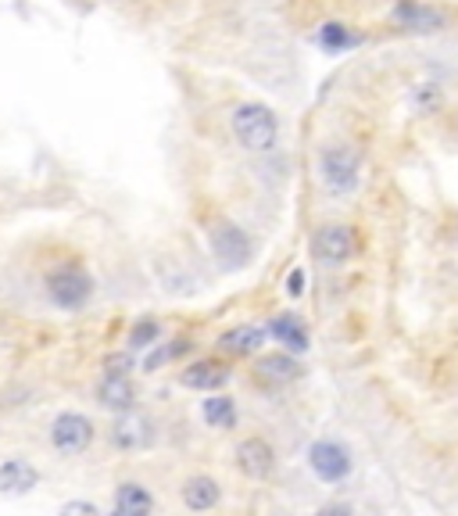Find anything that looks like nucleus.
<instances>
[{"instance_id": "obj_1", "label": "nucleus", "mask_w": 458, "mask_h": 516, "mask_svg": "<svg viewBox=\"0 0 458 516\" xmlns=\"http://www.w3.org/2000/svg\"><path fill=\"white\" fill-rule=\"evenodd\" d=\"M233 133H237V140L247 147V151H258V155H265V151H272L276 147V137H280V122H276V115H272L269 104H240L237 112H233Z\"/></svg>"}, {"instance_id": "obj_2", "label": "nucleus", "mask_w": 458, "mask_h": 516, "mask_svg": "<svg viewBox=\"0 0 458 516\" xmlns=\"http://www.w3.org/2000/svg\"><path fill=\"white\" fill-rule=\"evenodd\" d=\"M90 294H94V280H90V273L83 266L65 262V266L47 273V298L58 309H83L86 301H90Z\"/></svg>"}, {"instance_id": "obj_3", "label": "nucleus", "mask_w": 458, "mask_h": 516, "mask_svg": "<svg viewBox=\"0 0 458 516\" xmlns=\"http://www.w3.org/2000/svg\"><path fill=\"white\" fill-rule=\"evenodd\" d=\"M319 172H323V183L333 194H348V190H355L358 176H362V158H358L355 147L333 144L319 158Z\"/></svg>"}, {"instance_id": "obj_4", "label": "nucleus", "mask_w": 458, "mask_h": 516, "mask_svg": "<svg viewBox=\"0 0 458 516\" xmlns=\"http://www.w3.org/2000/svg\"><path fill=\"white\" fill-rule=\"evenodd\" d=\"M51 445L58 456H83L94 445V423L83 413H61L51 423Z\"/></svg>"}, {"instance_id": "obj_5", "label": "nucleus", "mask_w": 458, "mask_h": 516, "mask_svg": "<svg viewBox=\"0 0 458 516\" xmlns=\"http://www.w3.org/2000/svg\"><path fill=\"white\" fill-rule=\"evenodd\" d=\"M358 251V241H355V230L351 226H323V230L312 237V255L323 262V266H344L351 262Z\"/></svg>"}, {"instance_id": "obj_6", "label": "nucleus", "mask_w": 458, "mask_h": 516, "mask_svg": "<svg viewBox=\"0 0 458 516\" xmlns=\"http://www.w3.org/2000/svg\"><path fill=\"white\" fill-rule=\"evenodd\" d=\"M212 251L222 269H244L251 262V237L237 223L212 226Z\"/></svg>"}, {"instance_id": "obj_7", "label": "nucleus", "mask_w": 458, "mask_h": 516, "mask_svg": "<svg viewBox=\"0 0 458 516\" xmlns=\"http://www.w3.org/2000/svg\"><path fill=\"white\" fill-rule=\"evenodd\" d=\"M154 441V423L140 413H122L111 423V445L122 452H140Z\"/></svg>"}, {"instance_id": "obj_8", "label": "nucleus", "mask_w": 458, "mask_h": 516, "mask_svg": "<svg viewBox=\"0 0 458 516\" xmlns=\"http://www.w3.org/2000/svg\"><path fill=\"white\" fill-rule=\"evenodd\" d=\"M308 463H312L315 477H323V481H330V484L344 481L351 473L348 452L340 445H333V441H315V445L308 448Z\"/></svg>"}, {"instance_id": "obj_9", "label": "nucleus", "mask_w": 458, "mask_h": 516, "mask_svg": "<svg viewBox=\"0 0 458 516\" xmlns=\"http://www.w3.org/2000/svg\"><path fill=\"white\" fill-rule=\"evenodd\" d=\"M237 466L251 481H265L276 470V452H272V445L265 438H247L237 448Z\"/></svg>"}, {"instance_id": "obj_10", "label": "nucleus", "mask_w": 458, "mask_h": 516, "mask_svg": "<svg viewBox=\"0 0 458 516\" xmlns=\"http://www.w3.org/2000/svg\"><path fill=\"white\" fill-rule=\"evenodd\" d=\"M40 484V470H36L29 459H22V456H11V459H4L0 463V495H29V491Z\"/></svg>"}, {"instance_id": "obj_11", "label": "nucleus", "mask_w": 458, "mask_h": 516, "mask_svg": "<svg viewBox=\"0 0 458 516\" xmlns=\"http://www.w3.org/2000/svg\"><path fill=\"white\" fill-rule=\"evenodd\" d=\"M97 402L104 405V409H111V413H133L136 405V387L129 377H108L104 373L101 384H97Z\"/></svg>"}, {"instance_id": "obj_12", "label": "nucleus", "mask_w": 458, "mask_h": 516, "mask_svg": "<svg viewBox=\"0 0 458 516\" xmlns=\"http://www.w3.org/2000/svg\"><path fill=\"white\" fill-rule=\"evenodd\" d=\"M115 516H151L154 513V495L144 488V484L126 481L115 488V506H111Z\"/></svg>"}, {"instance_id": "obj_13", "label": "nucleus", "mask_w": 458, "mask_h": 516, "mask_svg": "<svg viewBox=\"0 0 458 516\" xmlns=\"http://www.w3.org/2000/svg\"><path fill=\"white\" fill-rule=\"evenodd\" d=\"M226 380H229V370L215 359H201L179 373V384L190 387V391H215V387H222Z\"/></svg>"}, {"instance_id": "obj_14", "label": "nucleus", "mask_w": 458, "mask_h": 516, "mask_svg": "<svg viewBox=\"0 0 458 516\" xmlns=\"http://www.w3.org/2000/svg\"><path fill=\"white\" fill-rule=\"evenodd\" d=\"M265 337H269V330H265V327H251V323H247V327H233V330H229V334L219 341V348L226 355H237V359H240V355H255L258 348L265 344Z\"/></svg>"}, {"instance_id": "obj_15", "label": "nucleus", "mask_w": 458, "mask_h": 516, "mask_svg": "<svg viewBox=\"0 0 458 516\" xmlns=\"http://www.w3.org/2000/svg\"><path fill=\"white\" fill-rule=\"evenodd\" d=\"M219 484L212 481V477H190L187 484H183V502H187V509H194V513H208V509L219 506Z\"/></svg>"}, {"instance_id": "obj_16", "label": "nucleus", "mask_w": 458, "mask_h": 516, "mask_svg": "<svg viewBox=\"0 0 458 516\" xmlns=\"http://www.w3.org/2000/svg\"><path fill=\"white\" fill-rule=\"evenodd\" d=\"M269 334L276 337V341L280 344H287L290 352L294 355H301L308 348V334H305V327H301V323H297L294 316H276L269 323Z\"/></svg>"}, {"instance_id": "obj_17", "label": "nucleus", "mask_w": 458, "mask_h": 516, "mask_svg": "<svg viewBox=\"0 0 458 516\" xmlns=\"http://www.w3.org/2000/svg\"><path fill=\"white\" fill-rule=\"evenodd\" d=\"M394 18H398L401 26L419 29V33H430V29L444 26V15H441V11L419 8V4H401V8L394 11Z\"/></svg>"}, {"instance_id": "obj_18", "label": "nucleus", "mask_w": 458, "mask_h": 516, "mask_svg": "<svg viewBox=\"0 0 458 516\" xmlns=\"http://www.w3.org/2000/svg\"><path fill=\"white\" fill-rule=\"evenodd\" d=\"M258 373L272 384H287V380H297L301 377V366H297L290 355H262L258 359Z\"/></svg>"}, {"instance_id": "obj_19", "label": "nucleus", "mask_w": 458, "mask_h": 516, "mask_svg": "<svg viewBox=\"0 0 458 516\" xmlns=\"http://www.w3.org/2000/svg\"><path fill=\"white\" fill-rule=\"evenodd\" d=\"M204 423L208 427H219V430H229L233 423H237V402L233 398H226V395H215V398H208L204 402Z\"/></svg>"}, {"instance_id": "obj_20", "label": "nucleus", "mask_w": 458, "mask_h": 516, "mask_svg": "<svg viewBox=\"0 0 458 516\" xmlns=\"http://www.w3.org/2000/svg\"><path fill=\"white\" fill-rule=\"evenodd\" d=\"M412 108H416V115H430L441 108V86L437 83H419L416 90H412Z\"/></svg>"}, {"instance_id": "obj_21", "label": "nucleus", "mask_w": 458, "mask_h": 516, "mask_svg": "<svg viewBox=\"0 0 458 516\" xmlns=\"http://www.w3.org/2000/svg\"><path fill=\"white\" fill-rule=\"evenodd\" d=\"M187 348H190L187 341H172V344H162V348H154V352L144 359V370H147V373L162 370V366H169L172 359H179V355L187 352Z\"/></svg>"}, {"instance_id": "obj_22", "label": "nucleus", "mask_w": 458, "mask_h": 516, "mask_svg": "<svg viewBox=\"0 0 458 516\" xmlns=\"http://www.w3.org/2000/svg\"><path fill=\"white\" fill-rule=\"evenodd\" d=\"M158 334H162V327L154 323V319H140L133 330H129V352H140V348H151L154 341H158Z\"/></svg>"}, {"instance_id": "obj_23", "label": "nucleus", "mask_w": 458, "mask_h": 516, "mask_svg": "<svg viewBox=\"0 0 458 516\" xmlns=\"http://www.w3.org/2000/svg\"><path fill=\"white\" fill-rule=\"evenodd\" d=\"M319 43H323L326 51H344V47H351V43H355V36L340 26V22H326V26L319 29Z\"/></svg>"}, {"instance_id": "obj_24", "label": "nucleus", "mask_w": 458, "mask_h": 516, "mask_svg": "<svg viewBox=\"0 0 458 516\" xmlns=\"http://www.w3.org/2000/svg\"><path fill=\"white\" fill-rule=\"evenodd\" d=\"M104 373H108V377H129V373H133V355L129 352L108 355V359H104Z\"/></svg>"}, {"instance_id": "obj_25", "label": "nucleus", "mask_w": 458, "mask_h": 516, "mask_svg": "<svg viewBox=\"0 0 458 516\" xmlns=\"http://www.w3.org/2000/svg\"><path fill=\"white\" fill-rule=\"evenodd\" d=\"M58 516H101V509H97L94 502L76 499V502H65V506L58 509Z\"/></svg>"}, {"instance_id": "obj_26", "label": "nucleus", "mask_w": 458, "mask_h": 516, "mask_svg": "<svg viewBox=\"0 0 458 516\" xmlns=\"http://www.w3.org/2000/svg\"><path fill=\"white\" fill-rule=\"evenodd\" d=\"M287 291L294 294V298L305 291V273H301V269H294V273H290V287H287Z\"/></svg>"}, {"instance_id": "obj_27", "label": "nucleus", "mask_w": 458, "mask_h": 516, "mask_svg": "<svg viewBox=\"0 0 458 516\" xmlns=\"http://www.w3.org/2000/svg\"><path fill=\"white\" fill-rule=\"evenodd\" d=\"M319 516H351V509H344V506H326Z\"/></svg>"}]
</instances>
